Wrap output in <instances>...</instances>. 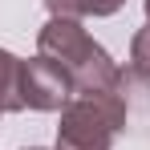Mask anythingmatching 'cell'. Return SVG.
Returning a JSON list of instances; mask_svg holds the SVG:
<instances>
[{
    "label": "cell",
    "mask_w": 150,
    "mask_h": 150,
    "mask_svg": "<svg viewBox=\"0 0 150 150\" xmlns=\"http://www.w3.org/2000/svg\"><path fill=\"white\" fill-rule=\"evenodd\" d=\"M126 0H45L49 16H65V21H81V16H114Z\"/></svg>",
    "instance_id": "5b68a950"
},
{
    "label": "cell",
    "mask_w": 150,
    "mask_h": 150,
    "mask_svg": "<svg viewBox=\"0 0 150 150\" xmlns=\"http://www.w3.org/2000/svg\"><path fill=\"white\" fill-rule=\"evenodd\" d=\"M126 93H73V101L61 110L53 150H110L126 130Z\"/></svg>",
    "instance_id": "7a4b0ae2"
},
{
    "label": "cell",
    "mask_w": 150,
    "mask_h": 150,
    "mask_svg": "<svg viewBox=\"0 0 150 150\" xmlns=\"http://www.w3.org/2000/svg\"><path fill=\"white\" fill-rule=\"evenodd\" d=\"M130 73L138 77V81H150V21L130 41Z\"/></svg>",
    "instance_id": "8992f818"
},
{
    "label": "cell",
    "mask_w": 150,
    "mask_h": 150,
    "mask_svg": "<svg viewBox=\"0 0 150 150\" xmlns=\"http://www.w3.org/2000/svg\"><path fill=\"white\" fill-rule=\"evenodd\" d=\"M25 150H45V146H25Z\"/></svg>",
    "instance_id": "ba28073f"
},
{
    "label": "cell",
    "mask_w": 150,
    "mask_h": 150,
    "mask_svg": "<svg viewBox=\"0 0 150 150\" xmlns=\"http://www.w3.org/2000/svg\"><path fill=\"white\" fill-rule=\"evenodd\" d=\"M37 53L57 61L69 73L73 93H126V73L118 69V61L81 28V21L49 16L45 28L37 33Z\"/></svg>",
    "instance_id": "6da1fadb"
},
{
    "label": "cell",
    "mask_w": 150,
    "mask_h": 150,
    "mask_svg": "<svg viewBox=\"0 0 150 150\" xmlns=\"http://www.w3.org/2000/svg\"><path fill=\"white\" fill-rule=\"evenodd\" d=\"M21 69H25V61H21L16 53L0 49V110H4V114L25 110V93H21Z\"/></svg>",
    "instance_id": "277c9868"
},
{
    "label": "cell",
    "mask_w": 150,
    "mask_h": 150,
    "mask_svg": "<svg viewBox=\"0 0 150 150\" xmlns=\"http://www.w3.org/2000/svg\"><path fill=\"white\" fill-rule=\"evenodd\" d=\"M0 118H4V110H0Z\"/></svg>",
    "instance_id": "9c48e42d"
},
{
    "label": "cell",
    "mask_w": 150,
    "mask_h": 150,
    "mask_svg": "<svg viewBox=\"0 0 150 150\" xmlns=\"http://www.w3.org/2000/svg\"><path fill=\"white\" fill-rule=\"evenodd\" d=\"M142 8H146V21H150V0H142Z\"/></svg>",
    "instance_id": "52a82bcc"
},
{
    "label": "cell",
    "mask_w": 150,
    "mask_h": 150,
    "mask_svg": "<svg viewBox=\"0 0 150 150\" xmlns=\"http://www.w3.org/2000/svg\"><path fill=\"white\" fill-rule=\"evenodd\" d=\"M21 93H25V110L37 114H61L69 101H73V81L69 73L49 61V57H28L25 69H21Z\"/></svg>",
    "instance_id": "3957f363"
}]
</instances>
